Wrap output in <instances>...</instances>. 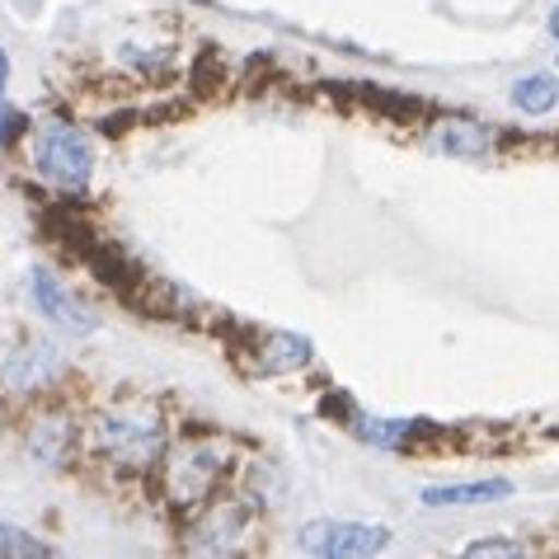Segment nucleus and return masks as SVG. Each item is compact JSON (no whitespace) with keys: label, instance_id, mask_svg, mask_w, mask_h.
Returning a JSON list of instances; mask_svg holds the SVG:
<instances>
[{"label":"nucleus","instance_id":"obj_1","mask_svg":"<svg viewBox=\"0 0 559 559\" xmlns=\"http://www.w3.org/2000/svg\"><path fill=\"white\" fill-rule=\"evenodd\" d=\"M95 447L122 471H151L165 456V424L151 409H118L95 418Z\"/></svg>","mask_w":559,"mask_h":559},{"label":"nucleus","instance_id":"obj_2","mask_svg":"<svg viewBox=\"0 0 559 559\" xmlns=\"http://www.w3.org/2000/svg\"><path fill=\"white\" fill-rule=\"evenodd\" d=\"M34 169L48 183L67 193H85L90 183V169H95V151H90L85 132H75L71 122H48L38 132V146H34Z\"/></svg>","mask_w":559,"mask_h":559},{"label":"nucleus","instance_id":"obj_3","mask_svg":"<svg viewBox=\"0 0 559 559\" xmlns=\"http://www.w3.org/2000/svg\"><path fill=\"white\" fill-rule=\"evenodd\" d=\"M391 532L385 526H367V522H310L301 532V550L324 555V559H362L385 550Z\"/></svg>","mask_w":559,"mask_h":559},{"label":"nucleus","instance_id":"obj_4","mask_svg":"<svg viewBox=\"0 0 559 559\" xmlns=\"http://www.w3.org/2000/svg\"><path fill=\"white\" fill-rule=\"evenodd\" d=\"M28 297H34V310H38L43 320L57 324V330H67L71 338H85V334L99 330V316H95V310H85L48 269H34V273H28Z\"/></svg>","mask_w":559,"mask_h":559},{"label":"nucleus","instance_id":"obj_5","mask_svg":"<svg viewBox=\"0 0 559 559\" xmlns=\"http://www.w3.org/2000/svg\"><path fill=\"white\" fill-rule=\"evenodd\" d=\"M222 465H226V456L216 452V447H183V452L169 461V499L179 508H198L212 493Z\"/></svg>","mask_w":559,"mask_h":559},{"label":"nucleus","instance_id":"obj_6","mask_svg":"<svg viewBox=\"0 0 559 559\" xmlns=\"http://www.w3.org/2000/svg\"><path fill=\"white\" fill-rule=\"evenodd\" d=\"M57 371H61V353L48 338H34V344L10 353V362L0 367V385H5V391H43Z\"/></svg>","mask_w":559,"mask_h":559},{"label":"nucleus","instance_id":"obj_7","mask_svg":"<svg viewBox=\"0 0 559 559\" xmlns=\"http://www.w3.org/2000/svg\"><path fill=\"white\" fill-rule=\"evenodd\" d=\"M512 499V479H471V485H432L424 489V508H471Z\"/></svg>","mask_w":559,"mask_h":559},{"label":"nucleus","instance_id":"obj_8","mask_svg":"<svg viewBox=\"0 0 559 559\" xmlns=\"http://www.w3.org/2000/svg\"><path fill=\"white\" fill-rule=\"evenodd\" d=\"M245 522H250V512H245L240 503H226V508H212L203 522L189 532V546L193 550H226L230 540H236L245 532Z\"/></svg>","mask_w":559,"mask_h":559},{"label":"nucleus","instance_id":"obj_9","mask_svg":"<svg viewBox=\"0 0 559 559\" xmlns=\"http://www.w3.org/2000/svg\"><path fill=\"white\" fill-rule=\"evenodd\" d=\"M438 146L447 155H461V160H475V155H485L489 132L479 128V122H471V118H442L438 122Z\"/></svg>","mask_w":559,"mask_h":559},{"label":"nucleus","instance_id":"obj_10","mask_svg":"<svg viewBox=\"0 0 559 559\" xmlns=\"http://www.w3.org/2000/svg\"><path fill=\"white\" fill-rule=\"evenodd\" d=\"M310 362V338L301 334H269V348H259V371H297Z\"/></svg>","mask_w":559,"mask_h":559},{"label":"nucleus","instance_id":"obj_11","mask_svg":"<svg viewBox=\"0 0 559 559\" xmlns=\"http://www.w3.org/2000/svg\"><path fill=\"white\" fill-rule=\"evenodd\" d=\"M512 104H518L522 114H550L559 104V85L550 75H522V81L512 85Z\"/></svg>","mask_w":559,"mask_h":559},{"label":"nucleus","instance_id":"obj_12","mask_svg":"<svg viewBox=\"0 0 559 559\" xmlns=\"http://www.w3.org/2000/svg\"><path fill=\"white\" fill-rule=\"evenodd\" d=\"M34 452L43 456V461H61L71 452V424L61 414H48V418H38L34 424Z\"/></svg>","mask_w":559,"mask_h":559},{"label":"nucleus","instance_id":"obj_13","mask_svg":"<svg viewBox=\"0 0 559 559\" xmlns=\"http://www.w3.org/2000/svg\"><path fill=\"white\" fill-rule=\"evenodd\" d=\"M43 555H52V550L43 546L38 536H28V532H20V526L0 522V559H43Z\"/></svg>","mask_w":559,"mask_h":559},{"label":"nucleus","instance_id":"obj_14","mask_svg":"<svg viewBox=\"0 0 559 559\" xmlns=\"http://www.w3.org/2000/svg\"><path fill=\"white\" fill-rule=\"evenodd\" d=\"M24 132H28V118L20 114V108H5V104H0V146H14Z\"/></svg>","mask_w":559,"mask_h":559},{"label":"nucleus","instance_id":"obj_15","mask_svg":"<svg viewBox=\"0 0 559 559\" xmlns=\"http://www.w3.org/2000/svg\"><path fill=\"white\" fill-rule=\"evenodd\" d=\"M465 555H522V540H475V546H465Z\"/></svg>","mask_w":559,"mask_h":559},{"label":"nucleus","instance_id":"obj_16","mask_svg":"<svg viewBox=\"0 0 559 559\" xmlns=\"http://www.w3.org/2000/svg\"><path fill=\"white\" fill-rule=\"evenodd\" d=\"M5 75H10V57L0 48V104H5Z\"/></svg>","mask_w":559,"mask_h":559},{"label":"nucleus","instance_id":"obj_17","mask_svg":"<svg viewBox=\"0 0 559 559\" xmlns=\"http://www.w3.org/2000/svg\"><path fill=\"white\" fill-rule=\"evenodd\" d=\"M550 34H555V38H559V5H555V10H550Z\"/></svg>","mask_w":559,"mask_h":559}]
</instances>
